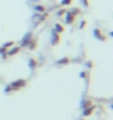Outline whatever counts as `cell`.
Listing matches in <instances>:
<instances>
[{
    "label": "cell",
    "instance_id": "1",
    "mask_svg": "<svg viewBox=\"0 0 113 120\" xmlns=\"http://www.w3.org/2000/svg\"><path fill=\"white\" fill-rule=\"evenodd\" d=\"M66 13H67V15H66V23L67 24H72L73 22L75 21L77 17L73 15L71 11H67Z\"/></svg>",
    "mask_w": 113,
    "mask_h": 120
},
{
    "label": "cell",
    "instance_id": "2",
    "mask_svg": "<svg viewBox=\"0 0 113 120\" xmlns=\"http://www.w3.org/2000/svg\"><path fill=\"white\" fill-rule=\"evenodd\" d=\"M53 31H54V32H57V33H62L63 31H64V26H61L60 23H55Z\"/></svg>",
    "mask_w": 113,
    "mask_h": 120
},
{
    "label": "cell",
    "instance_id": "3",
    "mask_svg": "<svg viewBox=\"0 0 113 120\" xmlns=\"http://www.w3.org/2000/svg\"><path fill=\"white\" fill-rule=\"evenodd\" d=\"M52 35H53V41H52V44L53 45H55V44L59 43V41H60V35H59V33L57 32H52Z\"/></svg>",
    "mask_w": 113,
    "mask_h": 120
},
{
    "label": "cell",
    "instance_id": "4",
    "mask_svg": "<svg viewBox=\"0 0 113 120\" xmlns=\"http://www.w3.org/2000/svg\"><path fill=\"white\" fill-rule=\"evenodd\" d=\"M34 10L37 12H39V13H43L44 11H46V7H44L43 4H37V6H34Z\"/></svg>",
    "mask_w": 113,
    "mask_h": 120
},
{
    "label": "cell",
    "instance_id": "5",
    "mask_svg": "<svg viewBox=\"0 0 113 120\" xmlns=\"http://www.w3.org/2000/svg\"><path fill=\"white\" fill-rule=\"evenodd\" d=\"M73 1L74 0H61L60 1V4H61L62 7H67V6H71L73 4Z\"/></svg>",
    "mask_w": 113,
    "mask_h": 120
},
{
    "label": "cell",
    "instance_id": "6",
    "mask_svg": "<svg viewBox=\"0 0 113 120\" xmlns=\"http://www.w3.org/2000/svg\"><path fill=\"white\" fill-rule=\"evenodd\" d=\"M94 35H95V37H98L99 39H101L102 41H103V39H104V37L102 35V33L100 32V30H99V29H95L94 30Z\"/></svg>",
    "mask_w": 113,
    "mask_h": 120
},
{
    "label": "cell",
    "instance_id": "7",
    "mask_svg": "<svg viewBox=\"0 0 113 120\" xmlns=\"http://www.w3.org/2000/svg\"><path fill=\"white\" fill-rule=\"evenodd\" d=\"M30 37H31V33H28V34H27V37H25V39H23V42H22V43H23V45H25V44H27L30 41L29 40Z\"/></svg>",
    "mask_w": 113,
    "mask_h": 120
},
{
    "label": "cell",
    "instance_id": "8",
    "mask_svg": "<svg viewBox=\"0 0 113 120\" xmlns=\"http://www.w3.org/2000/svg\"><path fill=\"white\" fill-rule=\"evenodd\" d=\"M66 12H67L66 9H61V10H58V11H57V15H58V17H60V15H63L64 13H66Z\"/></svg>",
    "mask_w": 113,
    "mask_h": 120
},
{
    "label": "cell",
    "instance_id": "9",
    "mask_svg": "<svg viewBox=\"0 0 113 120\" xmlns=\"http://www.w3.org/2000/svg\"><path fill=\"white\" fill-rule=\"evenodd\" d=\"M71 12H72L73 15H75V17H77L78 15H80L81 10H80V9H73V10H71Z\"/></svg>",
    "mask_w": 113,
    "mask_h": 120
},
{
    "label": "cell",
    "instance_id": "10",
    "mask_svg": "<svg viewBox=\"0 0 113 120\" xmlns=\"http://www.w3.org/2000/svg\"><path fill=\"white\" fill-rule=\"evenodd\" d=\"M85 24H87V21H85V20H83V21H81L80 26H79V29H83L84 26H85Z\"/></svg>",
    "mask_w": 113,
    "mask_h": 120
},
{
    "label": "cell",
    "instance_id": "11",
    "mask_svg": "<svg viewBox=\"0 0 113 120\" xmlns=\"http://www.w3.org/2000/svg\"><path fill=\"white\" fill-rule=\"evenodd\" d=\"M81 2L84 7H89V0H81Z\"/></svg>",
    "mask_w": 113,
    "mask_h": 120
},
{
    "label": "cell",
    "instance_id": "12",
    "mask_svg": "<svg viewBox=\"0 0 113 120\" xmlns=\"http://www.w3.org/2000/svg\"><path fill=\"white\" fill-rule=\"evenodd\" d=\"M30 65H31V67H36V61L34 60H30Z\"/></svg>",
    "mask_w": 113,
    "mask_h": 120
},
{
    "label": "cell",
    "instance_id": "13",
    "mask_svg": "<svg viewBox=\"0 0 113 120\" xmlns=\"http://www.w3.org/2000/svg\"><path fill=\"white\" fill-rule=\"evenodd\" d=\"M34 1H39V0H34Z\"/></svg>",
    "mask_w": 113,
    "mask_h": 120
}]
</instances>
